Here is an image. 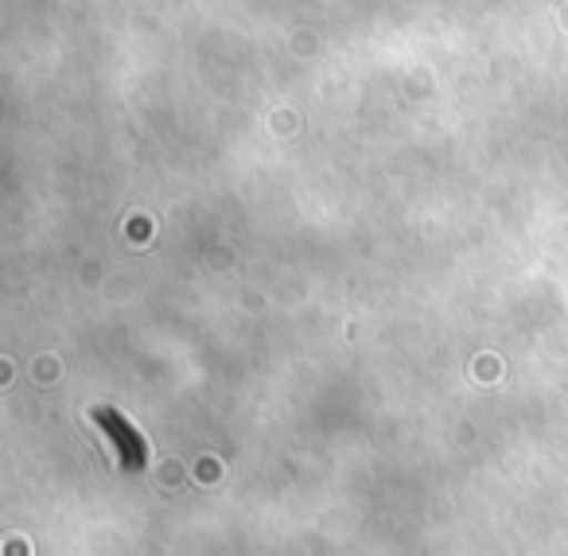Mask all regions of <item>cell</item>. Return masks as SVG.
<instances>
[{"label":"cell","mask_w":568,"mask_h":556,"mask_svg":"<svg viewBox=\"0 0 568 556\" xmlns=\"http://www.w3.org/2000/svg\"><path fill=\"white\" fill-rule=\"evenodd\" d=\"M94 421H102L105 428L113 432V439H118V447H121V463H125L129 471H141V463H144V444L133 436V428H129V424H121L118 416H113V408H98Z\"/></svg>","instance_id":"cell-1"}]
</instances>
